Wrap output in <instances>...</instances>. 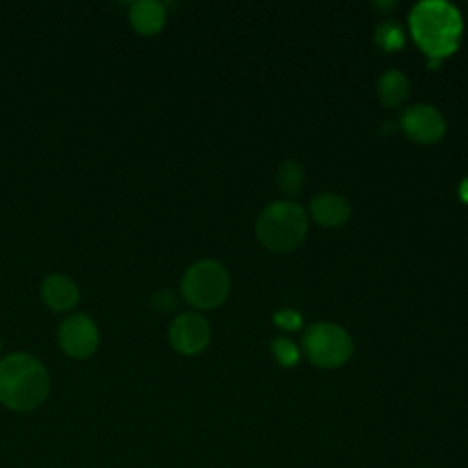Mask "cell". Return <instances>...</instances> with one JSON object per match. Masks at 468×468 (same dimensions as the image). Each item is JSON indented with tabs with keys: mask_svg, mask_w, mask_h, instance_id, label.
Returning a JSON list of instances; mask_svg holds the SVG:
<instances>
[{
	"mask_svg": "<svg viewBox=\"0 0 468 468\" xmlns=\"http://www.w3.org/2000/svg\"><path fill=\"white\" fill-rule=\"evenodd\" d=\"M401 125L407 136L421 145L439 141L446 130V123L441 112L428 105H414L407 108L401 117Z\"/></svg>",
	"mask_w": 468,
	"mask_h": 468,
	"instance_id": "obj_8",
	"label": "cell"
},
{
	"mask_svg": "<svg viewBox=\"0 0 468 468\" xmlns=\"http://www.w3.org/2000/svg\"><path fill=\"white\" fill-rule=\"evenodd\" d=\"M311 214L314 218L326 227H339L344 225L350 220L351 209L350 203L337 194H321L311 200Z\"/></svg>",
	"mask_w": 468,
	"mask_h": 468,
	"instance_id": "obj_11",
	"label": "cell"
},
{
	"mask_svg": "<svg viewBox=\"0 0 468 468\" xmlns=\"http://www.w3.org/2000/svg\"><path fill=\"white\" fill-rule=\"evenodd\" d=\"M375 42L386 51H394V50L403 48L405 46L403 28L394 21H386V23L379 24L375 30Z\"/></svg>",
	"mask_w": 468,
	"mask_h": 468,
	"instance_id": "obj_13",
	"label": "cell"
},
{
	"mask_svg": "<svg viewBox=\"0 0 468 468\" xmlns=\"http://www.w3.org/2000/svg\"><path fill=\"white\" fill-rule=\"evenodd\" d=\"M41 296L53 311H70L80 302V287L64 275H50L41 285Z\"/></svg>",
	"mask_w": 468,
	"mask_h": 468,
	"instance_id": "obj_9",
	"label": "cell"
},
{
	"mask_svg": "<svg viewBox=\"0 0 468 468\" xmlns=\"http://www.w3.org/2000/svg\"><path fill=\"white\" fill-rule=\"evenodd\" d=\"M165 23V6L162 3H155V0H139L130 8V24L141 35H155L164 30Z\"/></svg>",
	"mask_w": 468,
	"mask_h": 468,
	"instance_id": "obj_10",
	"label": "cell"
},
{
	"mask_svg": "<svg viewBox=\"0 0 468 468\" xmlns=\"http://www.w3.org/2000/svg\"><path fill=\"white\" fill-rule=\"evenodd\" d=\"M307 232L304 209L291 201H276L262 211L257 221V237L264 248L285 253L293 251Z\"/></svg>",
	"mask_w": 468,
	"mask_h": 468,
	"instance_id": "obj_3",
	"label": "cell"
},
{
	"mask_svg": "<svg viewBox=\"0 0 468 468\" xmlns=\"http://www.w3.org/2000/svg\"><path fill=\"white\" fill-rule=\"evenodd\" d=\"M377 94H379V99L384 107H389V108L401 107L410 96L408 77L403 71H398V70L386 71L379 80Z\"/></svg>",
	"mask_w": 468,
	"mask_h": 468,
	"instance_id": "obj_12",
	"label": "cell"
},
{
	"mask_svg": "<svg viewBox=\"0 0 468 468\" xmlns=\"http://www.w3.org/2000/svg\"><path fill=\"white\" fill-rule=\"evenodd\" d=\"M273 353H275V357H276V360L282 364V366H287V368H291V366H295L296 362H298V359H300V351H298V348L289 341V339H276L275 342H273Z\"/></svg>",
	"mask_w": 468,
	"mask_h": 468,
	"instance_id": "obj_15",
	"label": "cell"
},
{
	"mask_svg": "<svg viewBox=\"0 0 468 468\" xmlns=\"http://www.w3.org/2000/svg\"><path fill=\"white\" fill-rule=\"evenodd\" d=\"M302 348L307 359L319 368H339L353 353L351 337L328 323L311 326L302 339Z\"/></svg>",
	"mask_w": 468,
	"mask_h": 468,
	"instance_id": "obj_5",
	"label": "cell"
},
{
	"mask_svg": "<svg viewBox=\"0 0 468 468\" xmlns=\"http://www.w3.org/2000/svg\"><path fill=\"white\" fill-rule=\"evenodd\" d=\"M0 353H3V341H0Z\"/></svg>",
	"mask_w": 468,
	"mask_h": 468,
	"instance_id": "obj_18",
	"label": "cell"
},
{
	"mask_svg": "<svg viewBox=\"0 0 468 468\" xmlns=\"http://www.w3.org/2000/svg\"><path fill=\"white\" fill-rule=\"evenodd\" d=\"M304 182H305V176H304V167L300 164L285 162L280 167L278 183L285 194H291V196L298 194L300 189L304 187Z\"/></svg>",
	"mask_w": 468,
	"mask_h": 468,
	"instance_id": "obj_14",
	"label": "cell"
},
{
	"mask_svg": "<svg viewBox=\"0 0 468 468\" xmlns=\"http://www.w3.org/2000/svg\"><path fill=\"white\" fill-rule=\"evenodd\" d=\"M230 280L227 269L214 260H201L191 266L182 280V293L189 304L200 309L221 305L229 295Z\"/></svg>",
	"mask_w": 468,
	"mask_h": 468,
	"instance_id": "obj_4",
	"label": "cell"
},
{
	"mask_svg": "<svg viewBox=\"0 0 468 468\" xmlns=\"http://www.w3.org/2000/svg\"><path fill=\"white\" fill-rule=\"evenodd\" d=\"M57 341L68 357L89 359L99 346V330L89 315L77 314L62 321L57 330Z\"/></svg>",
	"mask_w": 468,
	"mask_h": 468,
	"instance_id": "obj_6",
	"label": "cell"
},
{
	"mask_svg": "<svg viewBox=\"0 0 468 468\" xmlns=\"http://www.w3.org/2000/svg\"><path fill=\"white\" fill-rule=\"evenodd\" d=\"M273 319L278 328L287 330V332H295L302 326V317L293 309H280V311H276Z\"/></svg>",
	"mask_w": 468,
	"mask_h": 468,
	"instance_id": "obj_16",
	"label": "cell"
},
{
	"mask_svg": "<svg viewBox=\"0 0 468 468\" xmlns=\"http://www.w3.org/2000/svg\"><path fill=\"white\" fill-rule=\"evenodd\" d=\"M171 344L183 355H196L205 350L211 341L209 323L198 314H182L169 330Z\"/></svg>",
	"mask_w": 468,
	"mask_h": 468,
	"instance_id": "obj_7",
	"label": "cell"
},
{
	"mask_svg": "<svg viewBox=\"0 0 468 468\" xmlns=\"http://www.w3.org/2000/svg\"><path fill=\"white\" fill-rule=\"evenodd\" d=\"M410 28L416 42L430 59H443L457 50L463 21L452 5L426 0L412 10Z\"/></svg>",
	"mask_w": 468,
	"mask_h": 468,
	"instance_id": "obj_2",
	"label": "cell"
},
{
	"mask_svg": "<svg viewBox=\"0 0 468 468\" xmlns=\"http://www.w3.org/2000/svg\"><path fill=\"white\" fill-rule=\"evenodd\" d=\"M459 194H461V198H463L464 201H468V180L463 182V185H461V189H459Z\"/></svg>",
	"mask_w": 468,
	"mask_h": 468,
	"instance_id": "obj_17",
	"label": "cell"
},
{
	"mask_svg": "<svg viewBox=\"0 0 468 468\" xmlns=\"http://www.w3.org/2000/svg\"><path fill=\"white\" fill-rule=\"evenodd\" d=\"M50 394V375L44 364L28 355L14 353L0 360V403L15 412L39 408Z\"/></svg>",
	"mask_w": 468,
	"mask_h": 468,
	"instance_id": "obj_1",
	"label": "cell"
}]
</instances>
